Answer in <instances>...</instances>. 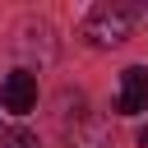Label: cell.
Segmentation results:
<instances>
[{
  "mask_svg": "<svg viewBox=\"0 0 148 148\" xmlns=\"http://www.w3.org/2000/svg\"><path fill=\"white\" fill-rule=\"evenodd\" d=\"M134 23H139V9L134 5H120V0H102V5H92L88 9V18H83V42L88 46H120V42H130L134 37Z\"/></svg>",
  "mask_w": 148,
  "mask_h": 148,
  "instance_id": "obj_1",
  "label": "cell"
},
{
  "mask_svg": "<svg viewBox=\"0 0 148 148\" xmlns=\"http://www.w3.org/2000/svg\"><path fill=\"white\" fill-rule=\"evenodd\" d=\"M0 102H5V111L28 116V111L37 106V74H28V69L5 74V83H0Z\"/></svg>",
  "mask_w": 148,
  "mask_h": 148,
  "instance_id": "obj_2",
  "label": "cell"
},
{
  "mask_svg": "<svg viewBox=\"0 0 148 148\" xmlns=\"http://www.w3.org/2000/svg\"><path fill=\"white\" fill-rule=\"evenodd\" d=\"M116 111H120V116H139V111H148V69H143V65H130V69L120 74Z\"/></svg>",
  "mask_w": 148,
  "mask_h": 148,
  "instance_id": "obj_3",
  "label": "cell"
},
{
  "mask_svg": "<svg viewBox=\"0 0 148 148\" xmlns=\"http://www.w3.org/2000/svg\"><path fill=\"white\" fill-rule=\"evenodd\" d=\"M69 148H111V130L97 116H88V120H79L69 130Z\"/></svg>",
  "mask_w": 148,
  "mask_h": 148,
  "instance_id": "obj_4",
  "label": "cell"
},
{
  "mask_svg": "<svg viewBox=\"0 0 148 148\" xmlns=\"http://www.w3.org/2000/svg\"><path fill=\"white\" fill-rule=\"evenodd\" d=\"M0 148H42V143L28 130H0Z\"/></svg>",
  "mask_w": 148,
  "mask_h": 148,
  "instance_id": "obj_5",
  "label": "cell"
},
{
  "mask_svg": "<svg viewBox=\"0 0 148 148\" xmlns=\"http://www.w3.org/2000/svg\"><path fill=\"white\" fill-rule=\"evenodd\" d=\"M139 143H143V148H148V130H139Z\"/></svg>",
  "mask_w": 148,
  "mask_h": 148,
  "instance_id": "obj_6",
  "label": "cell"
}]
</instances>
